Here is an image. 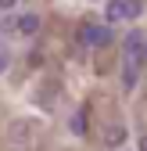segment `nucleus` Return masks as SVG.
I'll use <instances>...</instances> for the list:
<instances>
[{
  "instance_id": "f257e3e1",
  "label": "nucleus",
  "mask_w": 147,
  "mask_h": 151,
  "mask_svg": "<svg viewBox=\"0 0 147 151\" xmlns=\"http://www.w3.org/2000/svg\"><path fill=\"white\" fill-rule=\"evenodd\" d=\"M76 40H79V47H86V50H90V47H108V43H111V25H101V22H83Z\"/></svg>"
},
{
  "instance_id": "f03ea898",
  "label": "nucleus",
  "mask_w": 147,
  "mask_h": 151,
  "mask_svg": "<svg viewBox=\"0 0 147 151\" xmlns=\"http://www.w3.org/2000/svg\"><path fill=\"white\" fill-rule=\"evenodd\" d=\"M143 47H147V32L143 29H129V32H126V40H122L126 61H140L143 65Z\"/></svg>"
},
{
  "instance_id": "7ed1b4c3",
  "label": "nucleus",
  "mask_w": 147,
  "mask_h": 151,
  "mask_svg": "<svg viewBox=\"0 0 147 151\" xmlns=\"http://www.w3.org/2000/svg\"><path fill=\"white\" fill-rule=\"evenodd\" d=\"M40 29H43V18L36 14V11H22V14H14V32H18V36H29V40H32Z\"/></svg>"
},
{
  "instance_id": "20e7f679",
  "label": "nucleus",
  "mask_w": 147,
  "mask_h": 151,
  "mask_svg": "<svg viewBox=\"0 0 147 151\" xmlns=\"http://www.w3.org/2000/svg\"><path fill=\"white\" fill-rule=\"evenodd\" d=\"M68 133H76V137H90V108H86V104H79V108L68 115Z\"/></svg>"
},
{
  "instance_id": "39448f33",
  "label": "nucleus",
  "mask_w": 147,
  "mask_h": 151,
  "mask_svg": "<svg viewBox=\"0 0 147 151\" xmlns=\"http://www.w3.org/2000/svg\"><path fill=\"white\" fill-rule=\"evenodd\" d=\"M118 22H129L126 0H108L104 4V25H118Z\"/></svg>"
},
{
  "instance_id": "423d86ee",
  "label": "nucleus",
  "mask_w": 147,
  "mask_h": 151,
  "mask_svg": "<svg viewBox=\"0 0 147 151\" xmlns=\"http://www.w3.org/2000/svg\"><path fill=\"white\" fill-rule=\"evenodd\" d=\"M140 61H122V90H136L140 83Z\"/></svg>"
},
{
  "instance_id": "0eeeda50",
  "label": "nucleus",
  "mask_w": 147,
  "mask_h": 151,
  "mask_svg": "<svg viewBox=\"0 0 147 151\" xmlns=\"http://www.w3.org/2000/svg\"><path fill=\"white\" fill-rule=\"evenodd\" d=\"M104 144H108V147H115V151H122V144H126V126H108Z\"/></svg>"
},
{
  "instance_id": "6e6552de",
  "label": "nucleus",
  "mask_w": 147,
  "mask_h": 151,
  "mask_svg": "<svg viewBox=\"0 0 147 151\" xmlns=\"http://www.w3.org/2000/svg\"><path fill=\"white\" fill-rule=\"evenodd\" d=\"M126 11H129V22H136L143 14V0H126Z\"/></svg>"
},
{
  "instance_id": "1a4fd4ad",
  "label": "nucleus",
  "mask_w": 147,
  "mask_h": 151,
  "mask_svg": "<svg viewBox=\"0 0 147 151\" xmlns=\"http://www.w3.org/2000/svg\"><path fill=\"white\" fill-rule=\"evenodd\" d=\"M18 4H22V0H0V11H7V14H11Z\"/></svg>"
},
{
  "instance_id": "9d476101",
  "label": "nucleus",
  "mask_w": 147,
  "mask_h": 151,
  "mask_svg": "<svg viewBox=\"0 0 147 151\" xmlns=\"http://www.w3.org/2000/svg\"><path fill=\"white\" fill-rule=\"evenodd\" d=\"M136 151H147V133H140V140H136Z\"/></svg>"
},
{
  "instance_id": "9b49d317",
  "label": "nucleus",
  "mask_w": 147,
  "mask_h": 151,
  "mask_svg": "<svg viewBox=\"0 0 147 151\" xmlns=\"http://www.w3.org/2000/svg\"><path fill=\"white\" fill-rule=\"evenodd\" d=\"M143 65H147V47H143Z\"/></svg>"
},
{
  "instance_id": "f8f14e48",
  "label": "nucleus",
  "mask_w": 147,
  "mask_h": 151,
  "mask_svg": "<svg viewBox=\"0 0 147 151\" xmlns=\"http://www.w3.org/2000/svg\"><path fill=\"white\" fill-rule=\"evenodd\" d=\"M122 151H126V147H122Z\"/></svg>"
}]
</instances>
